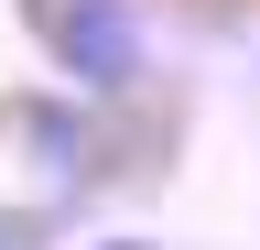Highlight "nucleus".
I'll return each instance as SVG.
<instances>
[{
  "label": "nucleus",
  "instance_id": "1",
  "mask_svg": "<svg viewBox=\"0 0 260 250\" xmlns=\"http://www.w3.org/2000/svg\"><path fill=\"white\" fill-rule=\"evenodd\" d=\"M32 33H44L65 98H141V76H152L141 0H32Z\"/></svg>",
  "mask_w": 260,
  "mask_h": 250
},
{
  "label": "nucleus",
  "instance_id": "2",
  "mask_svg": "<svg viewBox=\"0 0 260 250\" xmlns=\"http://www.w3.org/2000/svg\"><path fill=\"white\" fill-rule=\"evenodd\" d=\"M22 142L44 152L54 174H87V152H98V131H87V109H76V98H44V109H22Z\"/></svg>",
  "mask_w": 260,
  "mask_h": 250
},
{
  "label": "nucleus",
  "instance_id": "3",
  "mask_svg": "<svg viewBox=\"0 0 260 250\" xmlns=\"http://www.w3.org/2000/svg\"><path fill=\"white\" fill-rule=\"evenodd\" d=\"M98 250H152V239H98Z\"/></svg>",
  "mask_w": 260,
  "mask_h": 250
},
{
  "label": "nucleus",
  "instance_id": "4",
  "mask_svg": "<svg viewBox=\"0 0 260 250\" xmlns=\"http://www.w3.org/2000/svg\"><path fill=\"white\" fill-rule=\"evenodd\" d=\"M0 250H11V229H0Z\"/></svg>",
  "mask_w": 260,
  "mask_h": 250
}]
</instances>
